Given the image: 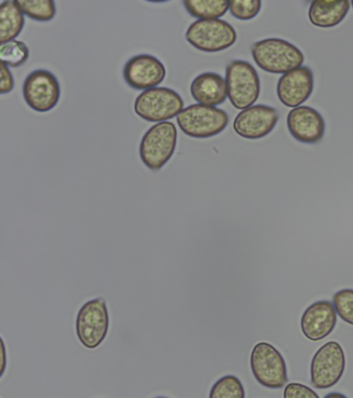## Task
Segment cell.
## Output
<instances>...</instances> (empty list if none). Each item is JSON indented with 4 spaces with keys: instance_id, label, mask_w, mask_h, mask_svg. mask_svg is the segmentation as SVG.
<instances>
[{
    "instance_id": "cell-23",
    "label": "cell",
    "mask_w": 353,
    "mask_h": 398,
    "mask_svg": "<svg viewBox=\"0 0 353 398\" xmlns=\"http://www.w3.org/2000/svg\"><path fill=\"white\" fill-rule=\"evenodd\" d=\"M337 315L345 322L353 325V289H343L332 297Z\"/></svg>"
},
{
    "instance_id": "cell-11",
    "label": "cell",
    "mask_w": 353,
    "mask_h": 398,
    "mask_svg": "<svg viewBox=\"0 0 353 398\" xmlns=\"http://www.w3.org/2000/svg\"><path fill=\"white\" fill-rule=\"evenodd\" d=\"M279 113L265 104L252 105L241 111L233 122V129L239 136L248 139L262 138L274 129Z\"/></svg>"
},
{
    "instance_id": "cell-13",
    "label": "cell",
    "mask_w": 353,
    "mask_h": 398,
    "mask_svg": "<svg viewBox=\"0 0 353 398\" xmlns=\"http://www.w3.org/2000/svg\"><path fill=\"white\" fill-rule=\"evenodd\" d=\"M314 88V75L307 66H301L281 75L276 86L280 102L287 107L296 108L304 103Z\"/></svg>"
},
{
    "instance_id": "cell-24",
    "label": "cell",
    "mask_w": 353,
    "mask_h": 398,
    "mask_svg": "<svg viewBox=\"0 0 353 398\" xmlns=\"http://www.w3.org/2000/svg\"><path fill=\"white\" fill-rule=\"evenodd\" d=\"M228 10L230 14L240 20H250L254 18L261 8L260 0H232L228 1Z\"/></svg>"
},
{
    "instance_id": "cell-18",
    "label": "cell",
    "mask_w": 353,
    "mask_h": 398,
    "mask_svg": "<svg viewBox=\"0 0 353 398\" xmlns=\"http://www.w3.org/2000/svg\"><path fill=\"white\" fill-rule=\"evenodd\" d=\"M25 23L23 13L17 1L6 0L0 5L1 44L14 39L21 32Z\"/></svg>"
},
{
    "instance_id": "cell-25",
    "label": "cell",
    "mask_w": 353,
    "mask_h": 398,
    "mask_svg": "<svg viewBox=\"0 0 353 398\" xmlns=\"http://www.w3.org/2000/svg\"><path fill=\"white\" fill-rule=\"evenodd\" d=\"M285 398H319V395L310 388L300 383H288L284 388Z\"/></svg>"
},
{
    "instance_id": "cell-14",
    "label": "cell",
    "mask_w": 353,
    "mask_h": 398,
    "mask_svg": "<svg viewBox=\"0 0 353 398\" xmlns=\"http://www.w3.org/2000/svg\"><path fill=\"white\" fill-rule=\"evenodd\" d=\"M286 122L290 135L301 143L316 144L325 134V123L322 115L307 106H299L290 111Z\"/></svg>"
},
{
    "instance_id": "cell-1",
    "label": "cell",
    "mask_w": 353,
    "mask_h": 398,
    "mask_svg": "<svg viewBox=\"0 0 353 398\" xmlns=\"http://www.w3.org/2000/svg\"><path fill=\"white\" fill-rule=\"evenodd\" d=\"M251 53L256 65L274 74H284L303 64V53L292 43L280 38H267L252 45Z\"/></svg>"
},
{
    "instance_id": "cell-26",
    "label": "cell",
    "mask_w": 353,
    "mask_h": 398,
    "mask_svg": "<svg viewBox=\"0 0 353 398\" xmlns=\"http://www.w3.org/2000/svg\"><path fill=\"white\" fill-rule=\"evenodd\" d=\"M0 66V93L7 94L14 88V78L8 66L1 61Z\"/></svg>"
},
{
    "instance_id": "cell-20",
    "label": "cell",
    "mask_w": 353,
    "mask_h": 398,
    "mask_svg": "<svg viewBox=\"0 0 353 398\" xmlns=\"http://www.w3.org/2000/svg\"><path fill=\"white\" fill-rule=\"evenodd\" d=\"M17 3L23 13L34 21H49L56 15V6L52 0H18Z\"/></svg>"
},
{
    "instance_id": "cell-27",
    "label": "cell",
    "mask_w": 353,
    "mask_h": 398,
    "mask_svg": "<svg viewBox=\"0 0 353 398\" xmlns=\"http://www.w3.org/2000/svg\"><path fill=\"white\" fill-rule=\"evenodd\" d=\"M325 397H345V396L343 395L342 394H340V393H336V394L335 392H333V393H332V394L330 393V394H328V395H325Z\"/></svg>"
},
{
    "instance_id": "cell-15",
    "label": "cell",
    "mask_w": 353,
    "mask_h": 398,
    "mask_svg": "<svg viewBox=\"0 0 353 398\" xmlns=\"http://www.w3.org/2000/svg\"><path fill=\"white\" fill-rule=\"evenodd\" d=\"M336 312L329 301L313 303L303 312L301 319V328L309 340L317 341L328 336L336 324Z\"/></svg>"
},
{
    "instance_id": "cell-21",
    "label": "cell",
    "mask_w": 353,
    "mask_h": 398,
    "mask_svg": "<svg viewBox=\"0 0 353 398\" xmlns=\"http://www.w3.org/2000/svg\"><path fill=\"white\" fill-rule=\"evenodd\" d=\"M245 389L241 380L234 375H225L212 385L210 398H244Z\"/></svg>"
},
{
    "instance_id": "cell-8",
    "label": "cell",
    "mask_w": 353,
    "mask_h": 398,
    "mask_svg": "<svg viewBox=\"0 0 353 398\" xmlns=\"http://www.w3.org/2000/svg\"><path fill=\"white\" fill-rule=\"evenodd\" d=\"M109 315L103 298L85 303L76 319V332L80 342L87 348H97L105 339L109 328Z\"/></svg>"
},
{
    "instance_id": "cell-7",
    "label": "cell",
    "mask_w": 353,
    "mask_h": 398,
    "mask_svg": "<svg viewBox=\"0 0 353 398\" xmlns=\"http://www.w3.org/2000/svg\"><path fill=\"white\" fill-rule=\"evenodd\" d=\"M186 40L196 49L215 53L225 50L236 40L234 28L220 19H198L188 28Z\"/></svg>"
},
{
    "instance_id": "cell-3",
    "label": "cell",
    "mask_w": 353,
    "mask_h": 398,
    "mask_svg": "<svg viewBox=\"0 0 353 398\" xmlns=\"http://www.w3.org/2000/svg\"><path fill=\"white\" fill-rule=\"evenodd\" d=\"M229 122L228 113L215 106L193 104L176 116L180 129L194 138H208L221 133Z\"/></svg>"
},
{
    "instance_id": "cell-19",
    "label": "cell",
    "mask_w": 353,
    "mask_h": 398,
    "mask_svg": "<svg viewBox=\"0 0 353 398\" xmlns=\"http://www.w3.org/2000/svg\"><path fill=\"white\" fill-rule=\"evenodd\" d=\"M186 11L199 19H219L228 10V1L225 0H184Z\"/></svg>"
},
{
    "instance_id": "cell-10",
    "label": "cell",
    "mask_w": 353,
    "mask_h": 398,
    "mask_svg": "<svg viewBox=\"0 0 353 398\" xmlns=\"http://www.w3.org/2000/svg\"><path fill=\"white\" fill-rule=\"evenodd\" d=\"M23 97L29 107L46 113L57 104L61 88L57 77L46 69H37L26 77L22 86Z\"/></svg>"
},
{
    "instance_id": "cell-22",
    "label": "cell",
    "mask_w": 353,
    "mask_h": 398,
    "mask_svg": "<svg viewBox=\"0 0 353 398\" xmlns=\"http://www.w3.org/2000/svg\"><path fill=\"white\" fill-rule=\"evenodd\" d=\"M29 57V49L21 41L12 39L0 45V59L10 68L22 66Z\"/></svg>"
},
{
    "instance_id": "cell-9",
    "label": "cell",
    "mask_w": 353,
    "mask_h": 398,
    "mask_svg": "<svg viewBox=\"0 0 353 398\" xmlns=\"http://www.w3.org/2000/svg\"><path fill=\"white\" fill-rule=\"evenodd\" d=\"M345 357L341 345L331 341L323 345L314 354L310 364V383L317 389L332 387L342 377Z\"/></svg>"
},
{
    "instance_id": "cell-4",
    "label": "cell",
    "mask_w": 353,
    "mask_h": 398,
    "mask_svg": "<svg viewBox=\"0 0 353 398\" xmlns=\"http://www.w3.org/2000/svg\"><path fill=\"white\" fill-rule=\"evenodd\" d=\"M228 97L234 107L243 110L253 105L259 98L260 79L256 69L249 62L235 59L225 68Z\"/></svg>"
},
{
    "instance_id": "cell-5",
    "label": "cell",
    "mask_w": 353,
    "mask_h": 398,
    "mask_svg": "<svg viewBox=\"0 0 353 398\" xmlns=\"http://www.w3.org/2000/svg\"><path fill=\"white\" fill-rule=\"evenodd\" d=\"M250 364L256 381L265 388H281L288 381L283 357L268 342L259 341L254 345L250 354Z\"/></svg>"
},
{
    "instance_id": "cell-28",
    "label": "cell",
    "mask_w": 353,
    "mask_h": 398,
    "mask_svg": "<svg viewBox=\"0 0 353 398\" xmlns=\"http://www.w3.org/2000/svg\"><path fill=\"white\" fill-rule=\"evenodd\" d=\"M351 3H352V8H353V0L351 1Z\"/></svg>"
},
{
    "instance_id": "cell-12",
    "label": "cell",
    "mask_w": 353,
    "mask_h": 398,
    "mask_svg": "<svg viewBox=\"0 0 353 398\" xmlns=\"http://www.w3.org/2000/svg\"><path fill=\"white\" fill-rule=\"evenodd\" d=\"M165 73L163 63L149 54L132 57L125 62L123 69L125 83L135 90L156 87L163 81Z\"/></svg>"
},
{
    "instance_id": "cell-17",
    "label": "cell",
    "mask_w": 353,
    "mask_h": 398,
    "mask_svg": "<svg viewBox=\"0 0 353 398\" xmlns=\"http://www.w3.org/2000/svg\"><path fill=\"white\" fill-rule=\"evenodd\" d=\"M350 8L348 0H314L309 8L308 18L315 26L332 28L344 19Z\"/></svg>"
},
{
    "instance_id": "cell-6",
    "label": "cell",
    "mask_w": 353,
    "mask_h": 398,
    "mask_svg": "<svg viewBox=\"0 0 353 398\" xmlns=\"http://www.w3.org/2000/svg\"><path fill=\"white\" fill-rule=\"evenodd\" d=\"M183 104L182 98L174 90L156 86L143 91L136 97L134 110L148 122H161L177 116Z\"/></svg>"
},
{
    "instance_id": "cell-2",
    "label": "cell",
    "mask_w": 353,
    "mask_h": 398,
    "mask_svg": "<svg viewBox=\"0 0 353 398\" xmlns=\"http://www.w3.org/2000/svg\"><path fill=\"white\" fill-rule=\"evenodd\" d=\"M177 140V130L171 122L152 125L143 135L139 144L142 162L153 171L160 170L172 156Z\"/></svg>"
},
{
    "instance_id": "cell-16",
    "label": "cell",
    "mask_w": 353,
    "mask_h": 398,
    "mask_svg": "<svg viewBox=\"0 0 353 398\" xmlns=\"http://www.w3.org/2000/svg\"><path fill=\"white\" fill-rule=\"evenodd\" d=\"M190 93L198 103L212 106L221 104L228 96L225 79L213 72L196 76L190 84Z\"/></svg>"
}]
</instances>
